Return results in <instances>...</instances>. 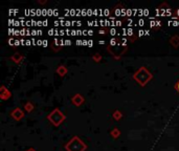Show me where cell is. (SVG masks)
Listing matches in <instances>:
<instances>
[{
	"instance_id": "obj_1",
	"label": "cell",
	"mask_w": 179,
	"mask_h": 151,
	"mask_svg": "<svg viewBox=\"0 0 179 151\" xmlns=\"http://www.w3.org/2000/svg\"><path fill=\"white\" fill-rule=\"evenodd\" d=\"M43 45H44V46H46V45H47V41H43Z\"/></svg>"
},
{
	"instance_id": "obj_2",
	"label": "cell",
	"mask_w": 179,
	"mask_h": 151,
	"mask_svg": "<svg viewBox=\"0 0 179 151\" xmlns=\"http://www.w3.org/2000/svg\"><path fill=\"white\" fill-rule=\"evenodd\" d=\"M65 42H66V44H68V45L70 44V41L69 40H67V41H65Z\"/></svg>"
},
{
	"instance_id": "obj_3",
	"label": "cell",
	"mask_w": 179,
	"mask_h": 151,
	"mask_svg": "<svg viewBox=\"0 0 179 151\" xmlns=\"http://www.w3.org/2000/svg\"><path fill=\"white\" fill-rule=\"evenodd\" d=\"M176 87H177V89H178V91H179V82L177 83V86H176Z\"/></svg>"
}]
</instances>
